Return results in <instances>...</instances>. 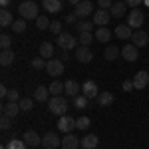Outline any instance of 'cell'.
<instances>
[{
    "mask_svg": "<svg viewBox=\"0 0 149 149\" xmlns=\"http://www.w3.org/2000/svg\"><path fill=\"white\" fill-rule=\"evenodd\" d=\"M76 20V14H70V16H66V22H74Z\"/></svg>",
    "mask_w": 149,
    "mask_h": 149,
    "instance_id": "c3c4849f",
    "label": "cell"
},
{
    "mask_svg": "<svg viewBox=\"0 0 149 149\" xmlns=\"http://www.w3.org/2000/svg\"><path fill=\"white\" fill-rule=\"evenodd\" d=\"M95 36H92V32H80V44L81 46H88V44H92V40Z\"/></svg>",
    "mask_w": 149,
    "mask_h": 149,
    "instance_id": "8d00e7d4",
    "label": "cell"
},
{
    "mask_svg": "<svg viewBox=\"0 0 149 149\" xmlns=\"http://www.w3.org/2000/svg\"><path fill=\"white\" fill-rule=\"evenodd\" d=\"M81 93L88 97V100H97V95H100V90H97V84L92 80H88L84 86H81Z\"/></svg>",
    "mask_w": 149,
    "mask_h": 149,
    "instance_id": "9c48e42d",
    "label": "cell"
},
{
    "mask_svg": "<svg viewBox=\"0 0 149 149\" xmlns=\"http://www.w3.org/2000/svg\"><path fill=\"white\" fill-rule=\"evenodd\" d=\"M50 20H48L46 16H38V18H36V26H38V28H40V30H50Z\"/></svg>",
    "mask_w": 149,
    "mask_h": 149,
    "instance_id": "d590c367",
    "label": "cell"
},
{
    "mask_svg": "<svg viewBox=\"0 0 149 149\" xmlns=\"http://www.w3.org/2000/svg\"><path fill=\"white\" fill-rule=\"evenodd\" d=\"M92 12H93V4L90 2V0H81L80 4L76 6L74 14H76V18H88Z\"/></svg>",
    "mask_w": 149,
    "mask_h": 149,
    "instance_id": "ba28073f",
    "label": "cell"
},
{
    "mask_svg": "<svg viewBox=\"0 0 149 149\" xmlns=\"http://www.w3.org/2000/svg\"><path fill=\"white\" fill-rule=\"evenodd\" d=\"M97 143H100V139L97 135H86V137H81V147L84 149H95L97 147Z\"/></svg>",
    "mask_w": 149,
    "mask_h": 149,
    "instance_id": "cb8c5ba5",
    "label": "cell"
},
{
    "mask_svg": "<svg viewBox=\"0 0 149 149\" xmlns=\"http://www.w3.org/2000/svg\"><path fill=\"white\" fill-rule=\"evenodd\" d=\"M97 103H100L102 107L111 105V103H113V93L111 92H100V95H97Z\"/></svg>",
    "mask_w": 149,
    "mask_h": 149,
    "instance_id": "4316f807",
    "label": "cell"
},
{
    "mask_svg": "<svg viewBox=\"0 0 149 149\" xmlns=\"http://www.w3.org/2000/svg\"><path fill=\"white\" fill-rule=\"evenodd\" d=\"M133 90V80H125L123 81V92H131Z\"/></svg>",
    "mask_w": 149,
    "mask_h": 149,
    "instance_id": "bcb514c9",
    "label": "cell"
},
{
    "mask_svg": "<svg viewBox=\"0 0 149 149\" xmlns=\"http://www.w3.org/2000/svg\"><path fill=\"white\" fill-rule=\"evenodd\" d=\"M18 14L24 20H36L40 16L38 14V4H36L34 0H24L22 4L18 6Z\"/></svg>",
    "mask_w": 149,
    "mask_h": 149,
    "instance_id": "7a4b0ae2",
    "label": "cell"
},
{
    "mask_svg": "<svg viewBox=\"0 0 149 149\" xmlns=\"http://www.w3.org/2000/svg\"><path fill=\"white\" fill-rule=\"evenodd\" d=\"M24 30H26V20H24V18H20V20H14V24H12V32L22 34Z\"/></svg>",
    "mask_w": 149,
    "mask_h": 149,
    "instance_id": "d6a6232c",
    "label": "cell"
},
{
    "mask_svg": "<svg viewBox=\"0 0 149 149\" xmlns=\"http://www.w3.org/2000/svg\"><path fill=\"white\" fill-rule=\"evenodd\" d=\"M56 44L60 46V50H72V48H76V38L68 32H62L56 38Z\"/></svg>",
    "mask_w": 149,
    "mask_h": 149,
    "instance_id": "277c9868",
    "label": "cell"
},
{
    "mask_svg": "<svg viewBox=\"0 0 149 149\" xmlns=\"http://www.w3.org/2000/svg\"><path fill=\"white\" fill-rule=\"evenodd\" d=\"M149 86V74L145 70H139L137 74L133 76V88L135 90H143V88H147Z\"/></svg>",
    "mask_w": 149,
    "mask_h": 149,
    "instance_id": "7c38bea8",
    "label": "cell"
},
{
    "mask_svg": "<svg viewBox=\"0 0 149 149\" xmlns=\"http://www.w3.org/2000/svg\"><path fill=\"white\" fill-rule=\"evenodd\" d=\"M80 145H81V139H78L72 133H66L62 137V149H80Z\"/></svg>",
    "mask_w": 149,
    "mask_h": 149,
    "instance_id": "4fadbf2b",
    "label": "cell"
},
{
    "mask_svg": "<svg viewBox=\"0 0 149 149\" xmlns=\"http://www.w3.org/2000/svg\"><path fill=\"white\" fill-rule=\"evenodd\" d=\"M20 111L22 109H20V103L18 102H8L2 105V115H6V117H16Z\"/></svg>",
    "mask_w": 149,
    "mask_h": 149,
    "instance_id": "9a60e30c",
    "label": "cell"
},
{
    "mask_svg": "<svg viewBox=\"0 0 149 149\" xmlns=\"http://www.w3.org/2000/svg\"><path fill=\"white\" fill-rule=\"evenodd\" d=\"M50 88H46V86H38L34 92V100H38V102H48L50 100Z\"/></svg>",
    "mask_w": 149,
    "mask_h": 149,
    "instance_id": "44dd1931",
    "label": "cell"
},
{
    "mask_svg": "<svg viewBox=\"0 0 149 149\" xmlns=\"http://www.w3.org/2000/svg\"><path fill=\"white\" fill-rule=\"evenodd\" d=\"M62 92H66V81L54 80L52 84H50V93H52V95H60Z\"/></svg>",
    "mask_w": 149,
    "mask_h": 149,
    "instance_id": "83f0119b",
    "label": "cell"
},
{
    "mask_svg": "<svg viewBox=\"0 0 149 149\" xmlns=\"http://www.w3.org/2000/svg\"><path fill=\"white\" fill-rule=\"evenodd\" d=\"M58 129L62 133H72V129H76V119L70 117V115H62L60 121H58Z\"/></svg>",
    "mask_w": 149,
    "mask_h": 149,
    "instance_id": "8fae6325",
    "label": "cell"
},
{
    "mask_svg": "<svg viewBox=\"0 0 149 149\" xmlns=\"http://www.w3.org/2000/svg\"><path fill=\"white\" fill-rule=\"evenodd\" d=\"M48 109H50V113L62 117V115H66V111H68V100L62 97V95H52L48 100Z\"/></svg>",
    "mask_w": 149,
    "mask_h": 149,
    "instance_id": "6da1fadb",
    "label": "cell"
},
{
    "mask_svg": "<svg viewBox=\"0 0 149 149\" xmlns=\"http://www.w3.org/2000/svg\"><path fill=\"white\" fill-rule=\"evenodd\" d=\"M143 0H125V4L129 8H139V4H141Z\"/></svg>",
    "mask_w": 149,
    "mask_h": 149,
    "instance_id": "f6af8a7d",
    "label": "cell"
},
{
    "mask_svg": "<svg viewBox=\"0 0 149 149\" xmlns=\"http://www.w3.org/2000/svg\"><path fill=\"white\" fill-rule=\"evenodd\" d=\"M44 66H46V64H44V58H42V56L32 60V68H34V70H42Z\"/></svg>",
    "mask_w": 149,
    "mask_h": 149,
    "instance_id": "b9f144b4",
    "label": "cell"
},
{
    "mask_svg": "<svg viewBox=\"0 0 149 149\" xmlns=\"http://www.w3.org/2000/svg\"><path fill=\"white\" fill-rule=\"evenodd\" d=\"M42 2H44L46 12H52V14L62 12V0H42Z\"/></svg>",
    "mask_w": 149,
    "mask_h": 149,
    "instance_id": "603a6c76",
    "label": "cell"
},
{
    "mask_svg": "<svg viewBox=\"0 0 149 149\" xmlns=\"http://www.w3.org/2000/svg\"><path fill=\"white\" fill-rule=\"evenodd\" d=\"M0 4H2V8H6V6L10 4V0H0Z\"/></svg>",
    "mask_w": 149,
    "mask_h": 149,
    "instance_id": "681fc988",
    "label": "cell"
},
{
    "mask_svg": "<svg viewBox=\"0 0 149 149\" xmlns=\"http://www.w3.org/2000/svg\"><path fill=\"white\" fill-rule=\"evenodd\" d=\"M109 12H111V16H113V18H121L123 14H127L125 0H117V2H113V6L109 8Z\"/></svg>",
    "mask_w": 149,
    "mask_h": 149,
    "instance_id": "e0dca14e",
    "label": "cell"
},
{
    "mask_svg": "<svg viewBox=\"0 0 149 149\" xmlns=\"http://www.w3.org/2000/svg\"><path fill=\"white\" fill-rule=\"evenodd\" d=\"M93 36H95V40H97V42H102V44H107V42L111 40V32H109V28H105V26L97 28Z\"/></svg>",
    "mask_w": 149,
    "mask_h": 149,
    "instance_id": "ffe728a7",
    "label": "cell"
},
{
    "mask_svg": "<svg viewBox=\"0 0 149 149\" xmlns=\"http://www.w3.org/2000/svg\"><path fill=\"white\" fill-rule=\"evenodd\" d=\"M145 22V14L141 8H131V12H127V24L131 26V28H141Z\"/></svg>",
    "mask_w": 149,
    "mask_h": 149,
    "instance_id": "3957f363",
    "label": "cell"
},
{
    "mask_svg": "<svg viewBox=\"0 0 149 149\" xmlns=\"http://www.w3.org/2000/svg\"><path fill=\"white\" fill-rule=\"evenodd\" d=\"M137 46L135 44H125V46L121 48V56H123V60L125 62H135L137 60Z\"/></svg>",
    "mask_w": 149,
    "mask_h": 149,
    "instance_id": "5bb4252c",
    "label": "cell"
},
{
    "mask_svg": "<svg viewBox=\"0 0 149 149\" xmlns=\"http://www.w3.org/2000/svg\"><path fill=\"white\" fill-rule=\"evenodd\" d=\"M97 4H100V8H103V10H109V8L113 6L111 0H97Z\"/></svg>",
    "mask_w": 149,
    "mask_h": 149,
    "instance_id": "ee69618b",
    "label": "cell"
},
{
    "mask_svg": "<svg viewBox=\"0 0 149 149\" xmlns=\"http://www.w3.org/2000/svg\"><path fill=\"white\" fill-rule=\"evenodd\" d=\"M42 143H44V147H50V149L62 147V139H60V135H58V133H54V131H48V133H44Z\"/></svg>",
    "mask_w": 149,
    "mask_h": 149,
    "instance_id": "52a82bcc",
    "label": "cell"
},
{
    "mask_svg": "<svg viewBox=\"0 0 149 149\" xmlns=\"http://www.w3.org/2000/svg\"><path fill=\"white\" fill-rule=\"evenodd\" d=\"M90 117H86V115H81V117H78L76 119V129H88L90 127Z\"/></svg>",
    "mask_w": 149,
    "mask_h": 149,
    "instance_id": "e575fe53",
    "label": "cell"
},
{
    "mask_svg": "<svg viewBox=\"0 0 149 149\" xmlns=\"http://www.w3.org/2000/svg\"><path fill=\"white\" fill-rule=\"evenodd\" d=\"M8 102H20V93H18V90H8Z\"/></svg>",
    "mask_w": 149,
    "mask_h": 149,
    "instance_id": "7bdbcfd3",
    "label": "cell"
},
{
    "mask_svg": "<svg viewBox=\"0 0 149 149\" xmlns=\"http://www.w3.org/2000/svg\"><path fill=\"white\" fill-rule=\"evenodd\" d=\"M88 102H90V100H88L84 93H80V95L74 97V105H76V109H86V107H88Z\"/></svg>",
    "mask_w": 149,
    "mask_h": 149,
    "instance_id": "4dcf8cb0",
    "label": "cell"
},
{
    "mask_svg": "<svg viewBox=\"0 0 149 149\" xmlns=\"http://www.w3.org/2000/svg\"><path fill=\"white\" fill-rule=\"evenodd\" d=\"M0 149H6V145H2V147H0Z\"/></svg>",
    "mask_w": 149,
    "mask_h": 149,
    "instance_id": "f5cc1de1",
    "label": "cell"
},
{
    "mask_svg": "<svg viewBox=\"0 0 149 149\" xmlns=\"http://www.w3.org/2000/svg\"><path fill=\"white\" fill-rule=\"evenodd\" d=\"M109 18H111V12H107V10H103V8H100L97 12H93V16H92V22L95 24V26H107V22H109Z\"/></svg>",
    "mask_w": 149,
    "mask_h": 149,
    "instance_id": "30bf717a",
    "label": "cell"
},
{
    "mask_svg": "<svg viewBox=\"0 0 149 149\" xmlns=\"http://www.w3.org/2000/svg\"><path fill=\"white\" fill-rule=\"evenodd\" d=\"M103 56H105L107 62H113V60H117V56H121V50H119L117 46H107Z\"/></svg>",
    "mask_w": 149,
    "mask_h": 149,
    "instance_id": "f1b7e54d",
    "label": "cell"
},
{
    "mask_svg": "<svg viewBox=\"0 0 149 149\" xmlns=\"http://www.w3.org/2000/svg\"><path fill=\"white\" fill-rule=\"evenodd\" d=\"M95 26L93 22H90V20H81V22L76 24V28H78V32H92V28Z\"/></svg>",
    "mask_w": 149,
    "mask_h": 149,
    "instance_id": "1f68e13d",
    "label": "cell"
},
{
    "mask_svg": "<svg viewBox=\"0 0 149 149\" xmlns=\"http://www.w3.org/2000/svg\"><path fill=\"white\" fill-rule=\"evenodd\" d=\"M44 149H50V147H44Z\"/></svg>",
    "mask_w": 149,
    "mask_h": 149,
    "instance_id": "db71d44e",
    "label": "cell"
},
{
    "mask_svg": "<svg viewBox=\"0 0 149 149\" xmlns=\"http://www.w3.org/2000/svg\"><path fill=\"white\" fill-rule=\"evenodd\" d=\"M50 32L56 34V36H60V34H62V24L58 22V20H54V22L50 24Z\"/></svg>",
    "mask_w": 149,
    "mask_h": 149,
    "instance_id": "ab89813d",
    "label": "cell"
},
{
    "mask_svg": "<svg viewBox=\"0 0 149 149\" xmlns=\"http://www.w3.org/2000/svg\"><path fill=\"white\" fill-rule=\"evenodd\" d=\"M68 2H70V4H74V6H78V4H80L81 0H68Z\"/></svg>",
    "mask_w": 149,
    "mask_h": 149,
    "instance_id": "816d5d0a",
    "label": "cell"
},
{
    "mask_svg": "<svg viewBox=\"0 0 149 149\" xmlns=\"http://www.w3.org/2000/svg\"><path fill=\"white\" fill-rule=\"evenodd\" d=\"M12 125V117H6V115H2V119H0V127L6 131V129H10Z\"/></svg>",
    "mask_w": 149,
    "mask_h": 149,
    "instance_id": "60d3db41",
    "label": "cell"
},
{
    "mask_svg": "<svg viewBox=\"0 0 149 149\" xmlns=\"http://www.w3.org/2000/svg\"><path fill=\"white\" fill-rule=\"evenodd\" d=\"M12 24H14L12 12L6 10V8H2V10H0V26H2V28H6V26H12Z\"/></svg>",
    "mask_w": 149,
    "mask_h": 149,
    "instance_id": "d4e9b609",
    "label": "cell"
},
{
    "mask_svg": "<svg viewBox=\"0 0 149 149\" xmlns=\"http://www.w3.org/2000/svg\"><path fill=\"white\" fill-rule=\"evenodd\" d=\"M20 109L22 111H32V107H34V102L30 100V97H20Z\"/></svg>",
    "mask_w": 149,
    "mask_h": 149,
    "instance_id": "836d02e7",
    "label": "cell"
},
{
    "mask_svg": "<svg viewBox=\"0 0 149 149\" xmlns=\"http://www.w3.org/2000/svg\"><path fill=\"white\" fill-rule=\"evenodd\" d=\"M24 141H26V145H30V147H38V145L42 143V137H40L36 131L28 129V131L24 133Z\"/></svg>",
    "mask_w": 149,
    "mask_h": 149,
    "instance_id": "d6986e66",
    "label": "cell"
},
{
    "mask_svg": "<svg viewBox=\"0 0 149 149\" xmlns=\"http://www.w3.org/2000/svg\"><path fill=\"white\" fill-rule=\"evenodd\" d=\"M80 92H81V86L76 80H68L66 81V93H68V95L76 97V95H80Z\"/></svg>",
    "mask_w": 149,
    "mask_h": 149,
    "instance_id": "7402d4cb",
    "label": "cell"
},
{
    "mask_svg": "<svg viewBox=\"0 0 149 149\" xmlns=\"http://www.w3.org/2000/svg\"><path fill=\"white\" fill-rule=\"evenodd\" d=\"M10 46H12V38L8 34H2L0 36V48L2 50H10Z\"/></svg>",
    "mask_w": 149,
    "mask_h": 149,
    "instance_id": "74e56055",
    "label": "cell"
},
{
    "mask_svg": "<svg viewBox=\"0 0 149 149\" xmlns=\"http://www.w3.org/2000/svg\"><path fill=\"white\" fill-rule=\"evenodd\" d=\"M0 95H2V97L8 95V88H6V86H0Z\"/></svg>",
    "mask_w": 149,
    "mask_h": 149,
    "instance_id": "7dc6e473",
    "label": "cell"
},
{
    "mask_svg": "<svg viewBox=\"0 0 149 149\" xmlns=\"http://www.w3.org/2000/svg\"><path fill=\"white\" fill-rule=\"evenodd\" d=\"M12 62H14V52H12V50H2V54H0V64L6 68V66H10Z\"/></svg>",
    "mask_w": 149,
    "mask_h": 149,
    "instance_id": "f546056e",
    "label": "cell"
},
{
    "mask_svg": "<svg viewBox=\"0 0 149 149\" xmlns=\"http://www.w3.org/2000/svg\"><path fill=\"white\" fill-rule=\"evenodd\" d=\"M6 149H26V141H20V139H12L10 143L6 145Z\"/></svg>",
    "mask_w": 149,
    "mask_h": 149,
    "instance_id": "f35d334b",
    "label": "cell"
},
{
    "mask_svg": "<svg viewBox=\"0 0 149 149\" xmlns=\"http://www.w3.org/2000/svg\"><path fill=\"white\" fill-rule=\"evenodd\" d=\"M76 60L81 64H88L93 60V50L90 46H78L76 48Z\"/></svg>",
    "mask_w": 149,
    "mask_h": 149,
    "instance_id": "8992f818",
    "label": "cell"
},
{
    "mask_svg": "<svg viewBox=\"0 0 149 149\" xmlns=\"http://www.w3.org/2000/svg\"><path fill=\"white\" fill-rule=\"evenodd\" d=\"M46 72H48V76H54V78L62 76V74H64V62H62V60H48L46 62Z\"/></svg>",
    "mask_w": 149,
    "mask_h": 149,
    "instance_id": "5b68a950",
    "label": "cell"
},
{
    "mask_svg": "<svg viewBox=\"0 0 149 149\" xmlns=\"http://www.w3.org/2000/svg\"><path fill=\"white\" fill-rule=\"evenodd\" d=\"M115 36H117L119 40H127V38L133 36V28H131L129 24H119V26L115 28Z\"/></svg>",
    "mask_w": 149,
    "mask_h": 149,
    "instance_id": "ac0fdd59",
    "label": "cell"
},
{
    "mask_svg": "<svg viewBox=\"0 0 149 149\" xmlns=\"http://www.w3.org/2000/svg\"><path fill=\"white\" fill-rule=\"evenodd\" d=\"M131 42H133L137 48H145L149 44L147 32H143V30H135V32H133V36H131Z\"/></svg>",
    "mask_w": 149,
    "mask_h": 149,
    "instance_id": "2e32d148",
    "label": "cell"
},
{
    "mask_svg": "<svg viewBox=\"0 0 149 149\" xmlns=\"http://www.w3.org/2000/svg\"><path fill=\"white\" fill-rule=\"evenodd\" d=\"M40 56L44 58V60H50V58L54 56V46H52V42H42V44H40Z\"/></svg>",
    "mask_w": 149,
    "mask_h": 149,
    "instance_id": "484cf974",
    "label": "cell"
},
{
    "mask_svg": "<svg viewBox=\"0 0 149 149\" xmlns=\"http://www.w3.org/2000/svg\"><path fill=\"white\" fill-rule=\"evenodd\" d=\"M62 60H68V50H62Z\"/></svg>",
    "mask_w": 149,
    "mask_h": 149,
    "instance_id": "f907efd6",
    "label": "cell"
}]
</instances>
